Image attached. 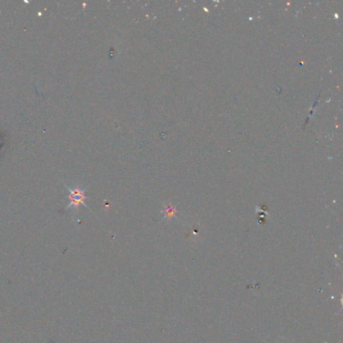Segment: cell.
<instances>
[{"instance_id": "1", "label": "cell", "mask_w": 343, "mask_h": 343, "mask_svg": "<svg viewBox=\"0 0 343 343\" xmlns=\"http://www.w3.org/2000/svg\"><path fill=\"white\" fill-rule=\"evenodd\" d=\"M67 190L69 191V198H70V204L66 207V209H69L70 207H75V208H77L80 205H84L85 207L89 208L88 205L86 204L85 200L87 198L86 196V190H82L80 188H76L75 190L73 189H70L69 187H66Z\"/></svg>"}]
</instances>
